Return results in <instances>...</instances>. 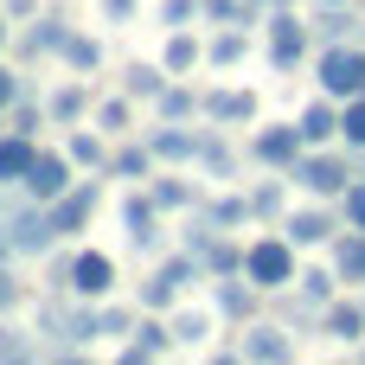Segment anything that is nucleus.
<instances>
[{
    "label": "nucleus",
    "mask_w": 365,
    "mask_h": 365,
    "mask_svg": "<svg viewBox=\"0 0 365 365\" xmlns=\"http://www.w3.org/2000/svg\"><path fill=\"white\" fill-rule=\"evenodd\" d=\"M167 77H173L167 64H128V96H148V103H154V96L167 90Z\"/></svg>",
    "instance_id": "obj_27"
},
{
    "label": "nucleus",
    "mask_w": 365,
    "mask_h": 365,
    "mask_svg": "<svg viewBox=\"0 0 365 365\" xmlns=\"http://www.w3.org/2000/svg\"><path fill=\"white\" fill-rule=\"evenodd\" d=\"M340 199H346V225H359V231H365V173L340 192Z\"/></svg>",
    "instance_id": "obj_42"
},
{
    "label": "nucleus",
    "mask_w": 365,
    "mask_h": 365,
    "mask_svg": "<svg viewBox=\"0 0 365 365\" xmlns=\"http://www.w3.org/2000/svg\"><path fill=\"white\" fill-rule=\"evenodd\" d=\"M244 276H250L263 295L289 289V282H295V237H289V231H282V237H257V244L244 250Z\"/></svg>",
    "instance_id": "obj_1"
},
{
    "label": "nucleus",
    "mask_w": 365,
    "mask_h": 365,
    "mask_svg": "<svg viewBox=\"0 0 365 365\" xmlns=\"http://www.w3.org/2000/svg\"><path fill=\"white\" fill-rule=\"evenodd\" d=\"M321 96L346 103V96H365V45H327L321 51Z\"/></svg>",
    "instance_id": "obj_2"
},
{
    "label": "nucleus",
    "mask_w": 365,
    "mask_h": 365,
    "mask_svg": "<svg viewBox=\"0 0 365 365\" xmlns=\"http://www.w3.org/2000/svg\"><path fill=\"white\" fill-rule=\"evenodd\" d=\"M96 128H109V135H122V128H128V96H109V103L96 109Z\"/></svg>",
    "instance_id": "obj_39"
},
{
    "label": "nucleus",
    "mask_w": 365,
    "mask_h": 365,
    "mask_svg": "<svg viewBox=\"0 0 365 365\" xmlns=\"http://www.w3.org/2000/svg\"><path fill=\"white\" fill-rule=\"evenodd\" d=\"M83 103H90V96H83V83H64V90L45 103V109H51L58 122H77V115H83Z\"/></svg>",
    "instance_id": "obj_37"
},
{
    "label": "nucleus",
    "mask_w": 365,
    "mask_h": 365,
    "mask_svg": "<svg viewBox=\"0 0 365 365\" xmlns=\"http://www.w3.org/2000/svg\"><path fill=\"white\" fill-rule=\"evenodd\" d=\"M6 257H13V231L0 225V263H6Z\"/></svg>",
    "instance_id": "obj_49"
},
{
    "label": "nucleus",
    "mask_w": 365,
    "mask_h": 365,
    "mask_svg": "<svg viewBox=\"0 0 365 365\" xmlns=\"http://www.w3.org/2000/svg\"><path fill=\"white\" fill-rule=\"evenodd\" d=\"M205 115H212V122H250V115H257V96H250V90H212V96H205Z\"/></svg>",
    "instance_id": "obj_19"
},
{
    "label": "nucleus",
    "mask_w": 365,
    "mask_h": 365,
    "mask_svg": "<svg viewBox=\"0 0 365 365\" xmlns=\"http://www.w3.org/2000/svg\"><path fill=\"white\" fill-rule=\"evenodd\" d=\"M64 38H71L64 19H38V26L19 38V51H26V58H45V51H64Z\"/></svg>",
    "instance_id": "obj_20"
},
{
    "label": "nucleus",
    "mask_w": 365,
    "mask_h": 365,
    "mask_svg": "<svg viewBox=\"0 0 365 365\" xmlns=\"http://www.w3.org/2000/svg\"><path fill=\"white\" fill-rule=\"evenodd\" d=\"M199 13H205V19H225V26H237V13H244V6H237V0H199Z\"/></svg>",
    "instance_id": "obj_44"
},
{
    "label": "nucleus",
    "mask_w": 365,
    "mask_h": 365,
    "mask_svg": "<svg viewBox=\"0 0 365 365\" xmlns=\"http://www.w3.org/2000/svg\"><path fill=\"white\" fill-rule=\"evenodd\" d=\"M19 186H26V199H38V205L64 199V192H71V154H38Z\"/></svg>",
    "instance_id": "obj_5"
},
{
    "label": "nucleus",
    "mask_w": 365,
    "mask_h": 365,
    "mask_svg": "<svg viewBox=\"0 0 365 365\" xmlns=\"http://www.w3.org/2000/svg\"><path fill=\"white\" fill-rule=\"evenodd\" d=\"M154 212H160V205H154V192H148V199H141V192H128V199H122V225H128V244H135V250H148V257L160 250V225H154Z\"/></svg>",
    "instance_id": "obj_10"
},
{
    "label": "nucleus",
    "mask_w": 365,
    "mask_h": 365,
    "mask_svg": "<svg viewBox=\"0 0 365 365\" xmlns=\"http://www.w3.org/2000/svg\"><path fill=\"white\" fill-rule=\"evenodd\" d=\"M237 353L257 359V365H282V359H295V340H289L282 327H250V334L237 340Z\"/></svg>",
    "instance_id": "obj_12"
},
{
    "label": "nucleus",
    "mask_w": 365,
    "mask_h": 365,
    "mask_svg": "<svg viewBox=\"0 0 365 365\" xmlns=\"http://www.w3.org/2000/svg\"><path fill=\"white\" fill-rule=\"evenodd\" d=\"M154 109H160V122H186L192 109H205V96H192V90H180V83H167V90L154 96Z\"/></svg>",
    "instance_id": "obj_25"
},
{
    "label": "nucleus",
    "mask_w": 365,
    "mask_h": 365,
    "mask_svg": "<svg viewBox=\"0 0 365 365\" xmlns=\"http://www.w3.org/2000/svg\"><path fill=\"white\" fill-rule=\"evenodd\" d=\"M308 32H314V26H302L295 13H276V19H269V64H276V71H295L302 51H308Z\"/></svg>",
    "instance_id": "obj_7"
},
{
    "label": "nucleus",
    "mask_w": 365,
    "mask_h": 365,
    "mask_svg": "<svg viewBox=\"0 0 365 365\" xmlns=\"http://www.w3.org/2000/svg\"><path fill=\"white\" fill-rule=\"evenodd\" d=\"M173 302H180V282H173L167 269H154V276L141 282V308H148V314H160V308H173Z\"/></svg>",
    "instance_id": "obj_29"
},
{
    "label": "nucleus",
    "mask_w": 365,
    "mask_h": 365,
    "mask_svg": "<svg viewBox=\"0 0 365 365\" xmlns=\"http://www.w3.org/2000/svg\"><path fill=\"white\" fill-rule=\"evenodd\" d=\"M199 263H205V276H244V250L225 244V237H212V244L199 250Z\"/></svg>",
    "instance_id": "obj_24"
},
{
    "label": "nucleus",
    "mask_w": 365,
    "mask_h": 365,
    "mask_svg": "<svg viewBox=\"0 0 365 365\" xmlns=\"http://www.w3.org/2000/svg\"><path fill=\"white\" fill-rule=\"evenodd\" d=\"M0 45H6V26H0Z\"/></svg>",
    "instance_id": "obj_51"
},
{
    "label": "nucleus",
    "mask_w": 365,
    "mask_h": 365,
    "mask_svg": "<svg viewBox=\"0 0 365 365\" xmlns=\"http://www.w3.org/2000/svg\"><path fill=\"white\" fill-rule=\"evenodd\" d=\"M302 148H308V141H302V128H295V122H276V128H263V135L250 141V154H257L263 167H295V160H302Z\"/></svg>",
    "instance_id": "obj_8"
},
{
    "label": "nucleus",
    "mask_w": 365,
    "mask_h": 365,
    "mask_svg": "<svg viewBox=\"0 0 365 365\" xmlns=\"http://www.w3.org/2000/svg\"><path fill=\"white\" fill-rule=\"evenodd\" d=\"M257 295H263V289H257L250 276H244V282H237V276H218V314L250 321V314H257Z\"/></svg>",
    "instance_id": "obj_17"
},
{
    "label": "nucleus",
    "mask_w": 365,
    "mask_h": 365,
    "mask_svg": "<svg viewBox=\"0 0 365 365\" xmlns=\"http://www.w3.org/2000/svg\"><path fill=\"white\" fill-rule=\"evenodd\" d=\"M6 231H13V250H26V257H38V250H51V244H58L51 205H38V199H32V212H19V218H13Z\"/></svg>",
    "instance_id": "obj_9"
},
{
    "label": "nucleus",
    "mask_w": 365,
    "mask_h": 365,
    "mask_svg": "<svg viewBox=\"0 0 365 365\" xmlns=\"http://www.w3.org/2000/svg\"><path fill=\"white\" fill-rule=\"evenodd\" d=\"M244 45H250V38H244V26H225V32L205 45V58H212V64H237V58H244Z\"/></svg>",
    "instance_id": "obj_31"
},
{
    "label": "nucleus",
    "mask_w": 365,
    "mask_h": 365,
    "mask_svg": "<svg viewBox=\"0 0 365 365\" xmlns=\"http://www.w3.org/2000/svg\"><path fill=\"white\" fill-rule=\"evenodd\" d=\"M64 64H71V71H96V64H103V45L83 38V32H71V38H64Z\"/></svg>",
    "instance_id": "obj_32"
},
{
    "label": "nucleus",
    "mask_w": 365,
    "mask_h": 365,
    "mask_svg": "<svg viewBox=\"0 0 365 365\" xmlns=\"http://www.w3.org/2000/svg\"><path fill=\"white\" fill-rule=\"evenodd\" d=\"M192 13H199V0H167V6H160V26H186Z\"/></svg>",
    "instance_id": "obj_43"
},
{
    "label": "nucleus",
    "mask_w": 365,
    "mask_h": 365,
    "mask_svg": "<svg viewBox=\"0 0 365 365\" xmlns=\"http://www.w3.org/2000/svg\"><path fill=\"white\" fill-rule=\"evenodd\" d=\"M0 135H6V128H0Z\"/></svg>",
    "instance_id": "obj_52"
},
{
    "label": "nucleus",
    "mask_w": 365,
    "mask_h": 365,
    "mask_svg": "<svg viewBox=\"0 0 365 365\" xmlns=\"http://www.w3.org/2000/svg\"><path fill=\"white\" fill-rule=\"evenodd\" d=\"M289 180H295V186H308V192H321V199H334V192H346L359 173H353V160H346V154H321V148L308 154V148H302V160L289 167Z\"/></svg>",
    "instance_id": "obj_3"
},
{
    "label": "nucleus",
    "mask_w": 365,
    "mask_h": 365,
    "mask_svg": "<svg viewBox=\"0 0 365 365\" xmlns=\"http://www.w3.org/2000/svg\"><path fill=\"white\" fill-rule=\"evenodd\" d=\"M212 334V314H199V308H186V314H173V340L180 346H199Z\"/></svg>",
    "instance_id": "obj_36"
},
{
    "label": "nucleus",
    "mask_w": 365,
    "mask_h": 365,
    "mask_svg": "<svg viewBox=\"0 0 365 365\" xmlns=\"http://www.w3.org/2000/svg\"><path fill=\"white\" fill-rule=\"evenodd\" d=\"M180 340H173V327H160V321H135V334L122 340V359L128 365H148V359H167Z\"/></svg>",
    "instance_id": "obj_11"
},
{
    "label": "nucleus",
    "mask_w": 365,
    "mask_h": 365,
    "mask_svg": "<svg viewBox=\"0 0 365 365\" xmlns=\"http://www.w3.org/2000/svg\"><path fill=\"white\" fill-rule=\"evenodd\" d=\"M244 199H250V218H276V212H282V180H263V186H250Z\"/></svg>",
    "instance_id": "obj_35"
},
{
    "label": "nucleus",
    "mask_w": 365,
    "mask_h": 365,
    "mask_svg": "<svg viewBox=\"0 0 365 365\" xmlns=\"http://www.w3.org/2000/svg\"><path fill=\"white\" fill-rule=\"evenodd\" d=\"M148 148H154L160 160H199V135H186L180 122H154V128H148Z\"/></svg>",
    "instance_id": "obj_15"
},
{
    "label": "nucleus",
    "mask_w": 365,
    "mask_h": 365,
    "mask_svg": "<svg viewBox=\"0 0 365 365\" xmlns=\"http://www.w3.org/2000/svg\"><path fill=\"white\" fill-rule=\"evenodd\" d=\"M103 19H115V26L135 19V0H103Z\"/></svg>",
    "instance_id": "obj_47"
},
{
    "label": "nucleus",
    "mask_w": 365,
    "mask_h": 365,
    "mask_svg": "<svg viewBox=\"0 0 365 365\" xmlns=\"http://www.w3.org/2000/svg\"><path fill=\"white\" fill-rule=\"evenodd\" d=\"M6 13H19V19H26V13H32V0H6Z\"/></svg>",
    "instance_id": "obj_50"
},
{
    "label": "nucleus",
    "mask_w": 365,
    "mask_h": 365,
    "mask_svg": "<svg viewBox=\"0 0 365 365\" xmlns=\"http://www.w3.org/2000/svg\"><path fill=\"white\" fill-rule=\"evenodd\" d=\"M154 160H160V154H154L148 141H135V148H115V154H109V173H115V180H148Z\"/></svg>",
    "instance_id": "obj_21"
},
{
    "label": "nucleus",
    "mask_w": 365,
    "mask_h": 365,
    "mask_svg": "<svg viewBox=\"0 0 365 365\" xmlns=\"http://www.w3.org/2000/svg\"><path fill=\"white\" fill-rule=\"evenodd\" d=\"M295 289H302V302H308V308H327V302H334V276H327V269H302V276H295Z\"/></svg>",
    "instance_id": "obj_33"
},
{
    "label": "nucleus",
    "mask_w": 365,
    "mask_h": 365,
    "mask_svg": "<svg viewBox=\"0 0 365 365\" xmlns=\"http://www.w3.org/2000/svg\"><path fill=\"white\" fill-rule=\"evenodd\" d=\"M295 128H302V141H308V148H327V141L340 135V109H334V96H321V103H308Z\"/></svg>",
    "instance_id": "obj_14"
},
{
    "label": "nucleus",
    "mask_w": 365,
    "mask_h": 365,
    "mask_svg": "<svg viewBox=\"0 0 365 365\" xmlns=\"http://www.w3.org/2000/svg\"><path fill=\"white\" fill-rule=\"evenodd\" d=\"M212 218L231 231V225H244V218H250V199H244V192H231V199H212Z\"/></svg>",
    "instance_id": "obj_38"
},
{
    "label": "nucleus",
    "mask_w": 365,
    "mask_h": 365,
    "mask_svg": "<svg viewBox=\"0 0 365 365\" xmlns=\"http://www.w3.org/2000/svg\"><path fill=\"white\" fill-rule=\"evenodd\" d=\"M64 154H71L77 167H109V148H103V135H90V128H77Z\"/></svg>",
    "instance_id": "obj_30"
},
{
    "label": "nucleus",
    "mask_w": 365,
    "mask_h": 365,
    "mask_svg": "<svg viewBox=\"0 0 365 365\" xmlns=\"http://www.w3.org/2000/svg\"><path fill=\"white\" fill-rule=\"evenodd\" d=\"M321 327L334 334V340H365V302H327V314H321Z\"/></svg>",
    "instance_id": "obj_18"
},
{
    "label": "nucleus",
    "mask_w": 365,
    "mask_h": 365,
    "mask_svg": "<svg viewBox=\"0 0 365 365\" xmlns=\"http://www.w3.org/2000/svg\"><path fill=\"white\" fill-rule=\"evenodd\" d=\"M13 128H19V135H32V128H38V103H26V96H19V103H13Z\"/></svg>",
    "instance_id": "obj_45"
},
{
    "label": "nucleus",
    "mask_w": 365,
    "mask_h": 365,
    "mask_svg": "<svg viewBox=\"0 0 365 365\" xmlns=\"http://www.w3.org/2000/svg\"><path fill=\"white\" fill-rule=\"evenodd\" d=\"M0 359L13 365V359H32V340L19 334V327H0Z\"/></svg>",
    "instance_id": "obj_40"
},
{
    "label": "nucleus",
    "mask_w": 365,
    "mask_h": 365,
    "mask_svg": "<svg viewBox=\"0 0 365 365\" xmlns=\"http://www.w3.org/2000/svg\"><path fill=\"white\" fill-rule=\"evenodd\" d=\"M96 334H135V314L128 308H103L96 314Z\"/></svg>",
    "instance_id": "obj_41"
},
{
    "label": "nucleus",
    "mask_w": 365,
    "mask_h": 365,
    "mask_svg": "<svg viewBox=\"0 0 365 365\" xmlns=\"http://www.w3.org/2000/svg\"><path fill=\"white\" fill-rule=\"evenodd\" d=\"M334 276L353 282V289H365V231L359 225H346V237L334 244Z\"/></svg>",
    "instance_id": "obj_16"
},
{
    "label": "nucleus",
    "mask_w": 365,
    "mask_h": 365,
    "mask_svg": "<svg viewBox=\"0 0 365 365\" xmlns=\"http://www.w3.org/2000/svg\"><path fill=\"white\" fill-rule=\"evenodd\" d=\"M282 231L295 237V250H308V244H327V237H334V218H327V212H295Z\"/></svg>",
    "instance_id": "obj_22"
},
{
    "label": "nucleus",
    "mask_w": 365,
    "mask_h": 365,
    "mask_svg": "<svg viewBox=\"0 0 365 365\" xmlns=\"http://www.w3.org/2000/svg\"><path fill=\"white\" fill-rule=\"evenodd\" d=\"M96 205H103V186L90 180V186H71L64 199H51V225H58V237H77L90 218H96Z\"/></svg>",
    "instance_id": "obj_6"
},
{
    "label": "nucleus",
    "mask_w": 365,
    "mask_h": 365,
    "mask_svg": "<svg viewBox=\"0 0 365 365\" xmlns=\"http://www.w3.org/2000/svg\"><path fill=\"white\" fill-rule=\"evenodd\" d=\"M154 205L160 212H186V205H199V186L192 180H154Z\"/></svg>",
    "instance_id": "obj_28"
},
{
    "label": "nucleus",
    "mask_w": 365,
    "mask_h": 365,
    "mask_svg": "<svg viewBox=\"0 0 365 365\" xmlns=\"http://www.w3.org/2000/svg\"><path fill=\"white\" fill-rule=\"evenodd\" d=\"M32 160H38V148H32V135H19V128H6V135H0V186H19V180L32 173Z\"/></svg>",
    "instance_id": "obj_13"
},
{
    "label": "nucleus",
    "mask_w": 365,
    "mask_h": 365,
    "mask_svg": "<svg viewBox=\"0 0 365 365\" xmlns=\"http://www.w3.org/2000/svg\"><path fill=\"white\" fill-rule=\"evenodd\" d=\"M340 135H346V148H365V96L340 103Z\"/></svg>",
    "instance_id": "obj_34"
},
{
    "label": "nucleus",
    "mask_w": 365,
    "mask_h": 365,
    "mask_svg": "<svg viewBox=\"0 0 365 365\" xmlns=\"http://www.w3.org/2000/svg\"><path fill=\"white\" fill-rule=\"evenodd\" d=\"M13 302H19V282H13V276H6V263H0V314H6Z\"/></svg>",
    "instance_id": "obj_48"
},
{
    "label": "nucleus",
    "mask_w": 365,
    "mask_h": 365,
    "mask_svg": "<svg viewBox=\"0 0 365 365\" xmlns=\"http://www.w3.org/2000/svg\"><path fill=\"white\" fill-rule=\"evenodd\" d=\"M314 32H321L327 45H340V38H353V32H359V19L346 13V0H327V13H321V26H314Z\"/></svg>",
    "instance_id": "obj_26"
},
{
    "label": "nucleus",
    "mask_w": 365,
    "mask_h": 365,
    "mask_svg": "<svg viewBox=\"0 0 365 365\" xmlns=\"http://www.w3.org/2000/svg\"><path fill=\"white\" fill-rule=\"evenodd\" d=\"M359 359H365V353H359Z\"/></svg>",
    "instance_id": "obj_53"
},
{
    "label": "nucleus",
    "mask_w": 365,
    "mask_h": 365,
    "mask_svg": "<svg viewBox=\"0 0 365 365\" xmlns=\"http://www.w3.org/2000/svg\"><path fill=\"white\" fill-rule=\"evenodd\" d=\"M109 289H115V263L103 250H77L71 257V295L77 302H103Z\"/></svg>",
    "instance_id": "obj_4"
},
{
    "label": "nucleus",
    "mask_w": 365,
    "mask_h": 365,
    "mask_svg": "<svg viewBox=\"0 0 365 365\" xmlns=\"http://www.w3.org/2000/svg\"><path fill=\"white\" fill-rule=\"evenodd\" d=\"M199 58H205V45H199L192 32H180V26H173V32H167V58H160V64H167V71L180 77V71H192Z\"/></svg>",
    "instance_id": "obj_23"
},
{
    "label": "nucleus",
    "mask_w": 365,
    "mask_h": 365,
    "mask_svg": "<svg viewBox=\"0 0 365 365\" xmlns=\"http://www.w3.org/2000/svg\"><path fill=\"white\" fill-rule=\"evenodd\" d=\"M13 103H19V77L0 64V109H13Z\"/></svg>",
    "instance_id": "obj_46"
}]
</instances>
